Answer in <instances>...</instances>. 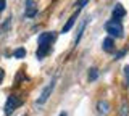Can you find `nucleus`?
I'll return each mask as SVG.
<instances>
[{"label": "nucleus", "mask_w": 129, "mask_h": 116, "mask_svg": "<svg viewBox=\"0 0 129 116\" xmlns=\"http://www.w3.org/2000/svg\"><path fill=\"white\" fill-rule=\"evenodd\" d=\"M53 41H55V34L53 32H44V34L39 35V41H37L39 49H37V52H36V57H37L39 60H42L45 55H48Z\"/></svg>", "instance_id": "obj_1"}, {"label": "nucleus", "mask_w": 129, "mask_h": 116, "mask_svg": "<svg viewBox=\"0 0 129 116\" xmlns=\"http://www.w3.org/2000/svg\"><path fill=\"white\" fill-rule=\"evenodd\" d=\"M105 31H107L108 34H110V37H116V39H121L123 37V24H121V21H118V19H110V21L105 23Z\"/></svg>", "instance_id": "obj_2"}, {"label": "nucleus", "mask_w": 129, "mask_h": 116, "mask_svg": "<svg viewBox=\"0 0 129 116\" xmlns=\"http://www.w3.org/2000/svg\"><path fill=\"white\" fill-rule=\"evenodd\" d=\"M21 105H23V98L21 97H18V95H10L8 100H7V103H5V114L10 116L16 108H19Z\"/></svg>", "instance_id": "obj_3"}, {"label": "nucleus", "mask_w": 129, "mask_h": 116, "mask_svg": "<svg viewBox=\"0 0 129 116\" xmlns=\"http://www.w3.org/2000/svg\"><path fill=\"white\" fill-rule=\"evenodd\" d=\"M55 84H56V79H52V81L44 87V90L40 92V95H39V98H37V105H44V103L50 98L52 92H53V89H55Z\"/></svg>", "instance_id": "obj_4"}, {"label": "nucleus", "mask_w": 129, "mask_h": 116, "mask_svg": "<svg viewBox=\"0 0 129 116\" xmlns=\"http://www.w3.org/2000/svg\"><path fill=\"white\" fill-rule=\"evenodd\" d=\"M108 111H110V102H108V100H103V98L99 100V102H97V113L100 116H105Z\"/></svg>", "instance_id": "obj_5"}, {"label": "nucleus", "mask_w": 129, "mask_h": 116, "mask_svg": "<svg viewBox=\"0 0 129 116\" xmlns=\"http://www.w3.org/2000/svg\"><path fill=\"white\" fill-rule=\"evenodd\" d=\"M36 13H37L36 2H34V0H26V16L32 18V16H36Z\"/></svg>", "instance_id": "obj_6"}, {"label": "nucleus", "mask_w": 129, "mask_h": 116, "mask_svg": "<svg viewBox=\"0 0 129 116\" xmlns=\"http://www.w3.org/2000/svg\"><path fill=\"white\" fill-rule=\"evenodd\" d=\"M124 15H126V10L123 8V5L118 3V5H115V8H113V19H119L124 18Z\"/></svg>", "instance_id": "obj_7"}, {"label": "nucleus", "mask_w": 129, "mask_h": 116, "mask_svg": "<svg viewBox=\"0 0 129 116\" xmlns=\"http://www.w3.org/2000/svg\"><path fill=\"white\" fill-rule=\"evenodd\" d=\"M79 11H81V10H78V13H74V15H73V16H71V18H70V19L66 21V24H64V26H63V29H61V32H63V34L70 32V29H71L73 26H74L76 19H78V15H79Z\"/></svg>", "instance_id": "obj_8"}, {"label": "nucleus", "mask_w": 129, "mask_h": 116, "mask_svg": "<svg viewBox=\"0 0 129 116\" xmlns=\"http://www.w3.org/2000/svg\"><path fill=\"white\" fill-rule=\"evenodd\" d=\"M102 47H103V50H105V52L111 53V52L115 50V39H113V37H107V39L103 41Z\"/></svg>", "instance_id": "obj_9"}, {"label": "nucleus", "mask_w": 129, "mask_h": 116, "mask_svg": "<svg viewBox=\"0 0 129 116\" xmlns=\"http://www.w3.org/2000/svg\"><path fill=\"white\" fill-rule=\"evenodd\" d=\"M118 114L119 116H129V102H127V100H123V102H121Z\"/></svg>", "instance_id": "obj_10"}, {"label": "nucleus", "mask_w": 129, "mask_h": 116, "mask_svg": "<svg viewBox=\"0 0 129 116\" xmlns=\"http://www.w3.org/2000/svg\"><path fill=\"white\" fill-rule=\"evenodd\" d=\"M86 26H87V19H82V23H81V26H79V31H78V35H76V45H78V42L81 41V37H82V31L86 29Z\"/></svg>", "instance_id": "obj_11"}, {"label": "nucleus", "mask_w": 129, "mask_h": 116, "mask_svg": "<svg viewBox=\"0 0 129 116\" xmlns=\"http://www.w3.org/2000/svg\"><path fill=\"white\" fill-rule=\"evenodd\" d=\"M89 81L90 82H94V81H97V78H99V69H97V68H90V69H89Z\"/></svg>", "instance_id": "obj_12"}, {"label": "nucleus", "mask_w": 129, "mask_h": 116, "mask_svg": "<svg viewBox=\"0 0 129 116\" xmlns=\"http://www.w3.org/2000/svg\"><path fill=\"white\" fill-rule=\"evenodd\" d=\"M13 57L15 58H24V57H26V50H24V49H16L13 52Z\"/></svg>", "instance_id": "obj_13"}, {"label": "nucleus", "mask_w": 129, "mask_h": 116, "mask_svg": "<svg viewBox=\"0 0 129 116\" xmlns=\"http://www.w3.org/2000/svg\"><path fill=\"white\" fill-rule=\"evenodd\" d=\"M87 2H89V0H78L74 7H76V8H78V10H81V8H82V7H84V5H86V3H87Z\"/></svg>", "instance_id": "obj_14"}, {"label": "nucleus", "mask_w": 129, "mask_h": 116, "mask_svg": "<svg viewBox=\"0 0 129 116\" xmlns=\"http://www.w3.org/2000/svg\"><path fill=\"white\" fill-rule=\"evenodd\" d=\"M124 74H126V86H129V65L124 66Z\"/></svg>", "instance_id": "obj_15"}, {"label": "nucleus", "mask_w": 129, "mask_h": 116, "mask_svg": "<svg viewBox=\"0 0 129 116\" xmlns=\"http://www.w3.org/2000/svg\"><path fill=\"white\" fill-rule=\"evenodd\" d=\"M123 55H126V50H121V52H118V53L115 55V60H119L121 57H123Z\"/></svg>", "instance_id": "obj_16"}, {"label": "nucleus", "mask_w": 129, "mask_h": 116, "mask_svg": "<svg viewBox=\"0 0 129 116\" xmlns=\"http://www.w3.org/2000/svg\"><path fill=\"white\" fill-rule=\"evenodd\" d=\"M3 78H5V71H3V68H0V84H2Z\"/></svg>", "instance_id": "obj_17"}, {"label": "nucleus", "mask_w": 129, "mask_h": 116, "mask_svg": "<svg viewBox=\"0 0 129 116\" xmlns=\"http://www.w3.org/2000/svg\"><path fill=\"white\" fill-rule=\"evenodd\" d=\"M5 10V0H0V11Z\"/></svg>", "instance_id": "obj_18"}, {"label": "nucleus", "mask_w": 129, "mask_h": 116, "mask_svg": "<svg viewBox=\"0 0 129 116\" xmlns=\"http://www.w3.org/2000/svg\"><path fill=\"white\" fill-rule=\"evenodd\" d=\"M58 116H68V114H66V113H64V111H63V113H60Z\"/></svg>", "instance_id": "obj_19"}, {"label": "nucleus", "mask_w": 129, "mask_h": 116, "mask_svg": "<svg viewBox=\"0 0 129 116\" xmlns=\"http://www.w3.org/2000/svg\"><path fill=\"white\" fill-rule=\"evenodd\" d=\"M24 116H26V114H24Z\"/></svg>", "instance_id": "obj_20"}]
</instances>
